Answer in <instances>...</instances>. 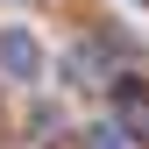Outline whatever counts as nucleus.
I'll list each match as a JSON object with an SVG mask.
<instances>
[{
    "mask_svg": "<svg viewBox=\"0 0 149 149\" xmlns=\"http://www.w3.org/2000/svg\"><path fill=\"white\" fill-rule=\"evenodd\" d=\"M114 107H121L128 135H142V142H149V78H121V85H114Z\"/></svg>",
    "mask_w": 149,
    "mask_h": 149,
    "instance_id": "obj_1",
    "label": "nucleus"
},
{
    "mask_svg": "<svg viewBox=\"0 0 149 149\" xmlns=\"http://www.w3.org/2000/svg\"><path fill=\"white\" fill-rule=\"evenodd\" d=\"M0 64H7L14 78H36V64H43V50H36V43H29L22 29H7V36H0Z\"/></svg>",
    "mask_w": 149,
    "mask_h": 149,
    "instance_id": "obj_2",
    "label": "nucleus"
},
{
    "mask_svg": "<svg viewBox=\"0 0 149 149\" xmlns=\"http://www.w3.org/2000/svg\"><path fill=\"white\" fill-rule=\"evenodd\" d=\"M85 149H121V128H92V135H85Z\"/></svg>",
    "mask_w": 149,
    "mask_h": 149,
    "instance_id": "obj_3",
    "label": "nucleus"
}]
</instances>
